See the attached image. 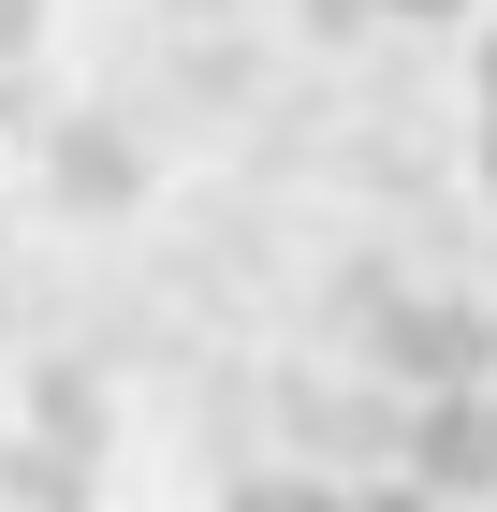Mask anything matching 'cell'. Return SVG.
Wrapping results in <instances>:
<instances>
[{"instance_id":"cell-1","label":"cell","mask_w":497,"mask_h":512,"mask_svg":"<svg viewBox=\"0 0 497 512\" xmlns=\"http://www.w3.org/2000/svg\"><path fill=\"white\" fill-rule=\"evenodd\" d=\"M410 483H439V498H497V381H439V395H424Z\"/></svg>"},{"instance_id":"cell-3","label":"cell","mask_w":497,"mask_h":512,"mask_svg":"<svg viewBox=\"0 0 497 512\" xmlns=\"http://www.w3.org/2000/svg\"><path fill=\"white\" fill-rule=\"evenodd\" d=\"M337 512H454V498H439V483H351Z\"/></svg>"},{"instance_id":"cell-2","label":"cell","mask_w":497,"mask_h":512,"mask_svg":"<svg viewBox=\"0 0 497 512\" xmlns=\"http://www.w3.org/2000/svg\"><path fill=\"white\" fill-rule=\"evenodd\" d=\"M220 512H337V469H249Z\"/></svg>"}]
</instances>
